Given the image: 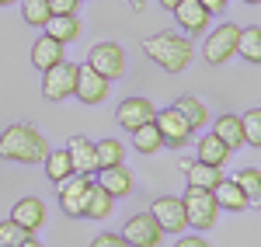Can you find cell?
Here are the masks:
<instances>
[{
  "instance_id": "cell-21",
  "label": "cell",
  "mask_w": 261,
  "mask_h": 247,
  "mask_svg": "<svg viewBox=\"0 0 261 247\" xmlns=\"http://www.w3.org/2000/svg\"><path fill=\"white\" fill-rule=\"evenodd\" d=\"M213 136H220V140L230 146V150L247 146V140H244V125H241V115H220V119H216V125H213Z\"/></svg>"
},
{
  "instance_id": "cell-34",
  "label": "cell",
  "mask_w": 261,
  "mask_h": 247,
  "mask_svg": "<svg viewBox=\"0 0 261 247\" xmlns=\"http://www.w3.org/2000/svg\"><path fill=\"white\" fill-rule=\"evenodd\" d=\"M53 14H77V0H45Z\"/></svg>"
},
{
  "instance_id": "cell-1",
  "label": "cell",
  "mask_w": 261,
  "mask_h": 247,
  "mask_svg": "<svg viewBox=\"0 0 261 247\" xmlns=\"http://www.w3.org/2000/svg\"><path fill=\"white\" fill-rule=\"evenodd\" d=\"M45 153H49V143L35 125L14 122L0 132V157L11 164H42Z\"/></svg>"
},
{
  "instance_id": "cell-41",
  "label": "cell",
  "mask_w": 261,
  "mask_h": 247,
  "mask_svg": "<svg viewBox=\"0 0 261 247\" xmlns=\"http://www.w3.org/2000/svg\"><path fill=\"white\" fill-rule=\"evenodd\" d=\"M244 4H261V0H244Z\"/></svg>"
},
{
  "instance_id": "cell-20",
  "label": "cell",
  "mask_w": 261,
  "mask_h": 247,
  "mask_svg": "<svg viewBox=\"0 0 261 247\" xmlns=\"http://www.w3.org/2000/svg\"><path fill=\"white\" fill-rule=\"evenodd\" d=\"M230 153H233V150L223 143L220 136L209 132V136H202V140H199V157H195V160H202V164H209V167H223Z\"/></svg>"
},
{
  "instance_id": "cell-8",
  "label": "cell",
  "mask_w": 261,
  "mask_h": 247,
  "mask_svg": "<svg viewBox=\"0 0 261 247\" xmlns=\"http://www.w3.org/2000/svg\"><path fill=\"white\" fill-rule=\"evenodd\" d=\"M91 185H94V178H87V174H70L66 181H60V206L66 216H73V219L84 216Z\"/></svg>"
},
{
  "instance_id": "cell-30",
  "label": "cell",
  "mask_w": 261,
  "mask_h": 247,
  "mask_svg": "<svg viewBox=\"0 0 261 247\" xmlns=\"http://www.w3.org/2000/svg\"><path fill=\"white\" fill-rule=\"evenodd\" d=\"M21 18L32 28H45V21L53 18V11H49L45 0H21Z\"/></svg>"
},
{
  "instance_id": "cell-24",
  "label": "cell",
  "mask_w": 261,
  "mask_h": 247,
  "mask_svg": "<svg viewBox=\"0 0 261 247\" xmlns=\"http://www.w3.org/2000/svg\"><path fill=\"white\" fill-rule=\"evenodd\" d=\"M237 56H244L247 63H261V28L247 24L237 35Z\"/></svg>"
},
{
  "instance_id": "cell-3",
  "label": "cell",
  "mask_w": 261,
  "mask_h": 247,
  "mask_svg": "<svg viewBox=\"0 0 261 247\" xmlns=\"http://www.w3.org/2000/svg\"><path fill=\"white\" fill-rule=\"evenodd\" d=\"M181 202H185L188 227H195V230H213V227H216V219H220V206H216V195H213L209 188L188 185V188H185V195H181Z\"/></svg>"
},
{
  "instance_id": "cell-38",
  "label": "cell",
  "mask_w": 261,
  "mask_h": 247,
  "mask_svg": "<svg viewBox=\"0 0 261 247\" xmlns=\"http://www.w3.org/2000/svg\"><path fill=\"white\" fill-rule=\"evenodd\" d=\"M157 4H161L164 11H171V7H174V4H181V0H157Z\"/></svg>"
},
{
  "instance_id": "cell-10",
  "label": "cell",
  "mask_w": 261,
  "mask_h": 247,
  "mask_svg": "<svg viewBox=\"0 0 261 247\" xmlns=\"http://www.w3.org/2000/svg\"><path fill=\"white\" fill-rule=\"evenodd\" d=\"M150 216L157 219V227H161L164 233H181V230L188 227L185 202H181L178 195H164V199H153V206H150Z\"/></svg>"
},
{
  "instance_id": "cell-12",
  "label": "cell",
  "mask_w": 261,
  "mask_h": 247,
  "mask_svg": "<svg viewBox=\"0 0 261 247\" xmlns=\"http://www.w3.org/2000/svg\"><path fill=\"white\" fill-rule=\"evenodd\" d=\"M66 153H70V167H73V174H87V178L98 174V150H94V143H91L87 136H70Z\"/></svg>"
},
{
  "instance_id": "cell-42",
  "label": "cell",
  "mask_w": 261,
  "mask_h": 247,
  "mask_svg": "<svg viewBox=\"0 0 261 247\" xmlns=\"http://www.w3.org/2000/svg\"><path fill=\"white\" fill-rule=\"evenodd\" d=\"M77 4H84V0H77Z\"/></svg>"
},
{
  "instance_id": "cell-13",
  "label": "cell",
  "mask_w": 261,
  "mask_h": 247,
  "mask_svg": "<svg viewBox=\"0 0 261 247\" xmlns=\"http://www.w3.org/2000/svg\"><path fill=\"white\" fill-rule=\"evenodd\" d=\"M153 115H157V108H153L150 98H125V101L115 108V119H119V125L125 132H133V129L143 125V122H153Z\"/></svg>"
},
{
  "instance_id": "cell-35",
  "label": "cell",
  "mask_w": 261,
  "mask_h": 247,
  "mask_svg": "<svg viewBox=\"0 0 261 247\" xmlns=\"http://www.w3.org/2000/svg\"><path fill=\"white\" fill-rule=\"evenodd\" d=\"M199 4L209 11V14H220V11H226V7H230V0H199Z\"/></svg>"
},
{
  "instance_id": "cell-36",
  "label": "cell",
  "mask_w": 261,
  "mask_h": 247,
  "mask_svg": "<svg viewBox=\"0 0 261 247\" xmlns=\"http://www.w3.org/2000/svg\"><path fill=\"white\" fill-rule=\"evenodd\" d=\"M174 247H209V244H205L202 237H181V240H178Z\"/></svg>"
},
{
  "instance_id": "cell-26",
  "label": "cell",
  "mask_w": 261,
  "mask_h": 247,
  "mask_svg": "<svg viewBox=\"0 0 261 247\" xmlns=\"http://www.w3.org/2000/svg\"><path fill=\"white\" fill-rule=\"evenodd\" d=\"M108 212H112V195L94 181V185H91V195H87L84 216H87V219H108Z\"/></svg>"
},
{
  "instance_id": "cell-18",
  "label": "cell",
  "mask_w": 261,
  "mask_h": 247,
  "mask_svg": "<svg viewBox=\"0 0 261 247\" xmlns=\"http://www.w3.org/2000/svg\"><path fill=\"white\" fill-rule=\"evenodd\" d=\"M181 171H185L188 185L209 188V191L220 185V178H223V167H209V164H202V160H181Z\"/></svg>"
},
{
  "instance_id": "cell-33",
  "label": "cell",
  "mask_w": 261,
  "mask_h": 247,
  "mask_svg": "<svg viewBox=\"0 0 261 247\" xmlns=\"http://www.w3.org/2000/svg\"><path fill=\"white\" fill-rule=\"evenodd\" d=\"M91 247H129V244H125L122 233H101V237L91 240Z\"/></svg>"
},
{
  "instance_id": "cell-4",
  "label": "cell",
  "mask_w": 261,
  "mask_h": 247,
  "mask_svg": "<svg viewBox=\"0 0 261 247\" xmlns=\"http://www.w3.org/2000/svg\"><path fill=\"white\" fill-rule=\"evenodd\" d=\"M73 84H77V63H53L49 70H42V98L66 101V98H73Z\"/></svg>"
},
{
  "instance_id": "cell-40",
  "label": "cell",
  "mask_w": 261,
  "mask_h": 247,
  "mask_svg": "<svg viewBox=\"0 0 261 247\" xmlns=\"http://www.w3.org/2000/svg\"><path fill=\"white\" fill-rule=\"evenodd\" d=\"M7 4H18V0H0V7H7Z\"/></svg>"
},
{
  "instance_id": "cell-16",
  "label": "cell",
  "mask_w": 261,
  "mask_h": 247,
  "mask_svg": "<svg viewBox=\"0 0 261 247\" xmlns=\"http://www.w3.org/2000/svg\"><path fill=\"white\" fill-rule=\"evenodd\" d=\"M94 181H98L112 199H122V195H129V191H133V171H125V164L101 167L98 174H94Z\"/></svg>"
},
{
  "instance_id": "cell-31",
  "label": "cell",
  "mask_w": 261,
  "mask_h": 247,
  "mask_svg": "<svg viewBox=\"0 0 261 247\" xmlns=\"http://www.w3.org/2000/svg\"><path fill=\"white\" fill-rule=\"evenodd\" d=\"M241 125H244L247 146H261V108H251V112L241 119Z\"/></svg>"
},
{
  "instance_id": "cell-39",
  "label": "cell",
  "mask_w": 261,
  "mask_h": 247,
  "mask_svg": "<svg viewBox=\"0 0 261 247\" xmlns=\"http://www.w3.org/2000/svg\"><path fill=\"white\" fill-rule=\"evenodd\" d=\"M129 7H136V11H143V7H146V0H129Z\"/></svg>"
},
{
  "instance_id": "cell-19",
  "label": "cell",
  "mask_w": 261,
  "mask_h": 247,
  "mask_svg": "<svg viewBox=\"0 0 261 247\" xmlns=\"http://www.w3.org/2000/svg\"><path fill=\"white\" fill-rule=\"evenodd\" d=\"M45 28H49L45 35H49V39H56V42H63V45H66V42H73V39H81V32H84L77 14H53V18L45 21Z\"/></svg>"
},
{
  "instance_id": "cell-6",
  "label": "cell",
  "mask_w": 261,
  "mask_h": 247,
  "mask_svg": "<svg viewBox=\"0 0 261 247\" xmlns=\"http://www.w3.org/2000/svg\"><path fill=\"white\" fill-rule=\"evenodd\" d=\"M87 66L98 70L101 77H108V80H119L125 73V52H122L119 42H98L87 52Z\"/></svg>"
},
{
  "instance_id": "cell-28",
  "label": "cell",
  "mask_w": 261,
  "mask_h": 247,
  "mask_svg": "<svg viewBox=\"0 0 261 247\" xmlns=\"http://www.w3.org/2000/svg\"><path fill=\"white\" fill-rule=\"evenodd\" d=\"M94 150H98V171H101V167H115V164L125 160V146H122L115 136H108V140L94 143Z\"/></svg>"
},
{
  "instance_id": "cell-27",
  "label": "cell",
  "mask_w": 261,
  "mask_h": 247,
  "mask_svg": "<svg viewBox=\"0 0 261 247\" xmlns=\"http://www.w3.org/2000/svg\"><path fill=\"white\" fill-rule=\"evenodd\" d=\"M174 108H178L181 115L188 119V125H192V129H202V125H205V119H209L205 104H202L199 98H192V94H181L178 101H174Z\"/></svg>"
},
{
  "instance_id": "cell-23",
  "label": "cell",
  "mask_w": 261,
  "mask_h": 247,
  "mask_svg": "<svg viewBox=\"0 0 261 247\" xmlns=\"http://www.w3.org/2000/svg\"><path fill=\"white\" fill-rule=\"evenodd\" d=\"M42 164H45V178H49L53 185H60V181H66V178L73 174V167H70V153H66V146H63V150H49V153L42 157Z\"/></svg>"
},
{
  "instance_id": "cell-25",
  "label": "cell",
  "mask_w": 261,
  "mask_h": 247,
  "mask_svg": "<svg viewBox=\"0 0 261 247\" xmlns=\"http://www.w3.org/2000/svg\"><path fill=\"white\" fill-rule=\"evenodd\" d=\"M133 146L140 150V153H157L164 146V136L161 129H157V122H143L133 129Z\"/></svg>"
},
{
  "instance_id": "cell-2",
  "label": "cell",
  "mask_w": 261,
  "mask_h": 247,
  "mask_svg": "<svg viewBox=\"0 0 261 247\" xmlns=\"http://www.w3.org/2000/svg\"><path fill=\"white\" fill-rule=\"evenodd\" d=\"M143 52L161 66L164 73H181L192 63V39H185L178 32H153L143 39Z\"/></svg>"
},
{
  "instance_id": "cell-32",
  "label": "cell",
  "mask_w": 261,
  "mask_h": 247,
  "mask_svg": "<svg viewBox=\"0 0 261 247\" xmlns=\"http://www.w3.org/2000/svg\"><path fill=\"white\" fill-rule=\"evenodd\" d=\"M24 237H32V233H24L14 219H0V247H18Z\"/></svg>"
},
{
  "instance_id": "cell-11",
  "label": "cell",
  "mask_w": 261,
  "mask_h": 247,
  "mask_svg": "<svg viewBox=\"0 0 261 247\" xmlns=\"http://www.w3.org/2000/svg\"><path fill=\"white\" fill-rule=\"evenodd\" d=\"M108 77H101L98 70H91L87 63L77 66V84H73V98H81V104H101L108 98Z\"/></svg>"
},
{
  "instance_id": "cell-9",
  "label": "cell",
  "mask_w": 261,
  "mask_h": 247,
  "mask_svg": "<svg viewBox=\"0 0 261 247\" xmlns=\"http://www.w3.org/2000/svg\"><path fill=\"white\" fill-rule=\"evenodd\" d=\"M153 122H157V129H161V136H164V146H185V143H192V125H188V119L181 115L178 108L171 104V108H164V112H157L153 115Z\"/></svg>"
},
{
  "instance_id": "cell-37",
  "label": "cell",
  "mask_w": 261,
  "mask_h": 247,
  "mask_svg": "<svg viewBox=\"0 0 261 247\" xmlns=\"http://www.w3.org/2000/svg\"><path fill=\"white\" fill-rule=\"evenodd\" d=\"M18 247H42V244H39V240H32V237H24V240H21Z\"/></svg>"
},
{
  "instance_id": "cell-15",
  "label": "cell",
  "mask_w": 261,
  "mask_h": 247,
  "mask_svg": "<svg viewBox=\"0 0 261 247\" xmlns=\"http://www.w3.org/2000/svg\"><path fill=\"white\" fill-rule=\"evenodd\" d=\"M11 219H14V223H18L24 233H35V230L45 227V206H42L39 199L24 195V199H18V202H14V209H11Z\"/></svg>"
},
{
  "instance_id": "cell-5",
  "label": "cell",
  "mask_w": 261,
  "mask_h": 247,
  "mask_svg": "<svg viewBox=\"0 0 261 247\" xmlns=\"http://www.w3.org/2000/svg\"><path fill=\"white\" fill-rule=\"evenodd\" d=\"M237 35H241V24H230V21H223L216 32H209V39H205V63H213V66H220V63L233 60L237 56Z\"/></svg>"
},
{
  "instance_id": "cell-22",
  "label": "cell",
  "mask_w": 261,
  "mask_h": 247,
  "mask_svg": "<svg viewBox=\"0 0 261 247\" xmlns=\"http://www.w3.org/2000/svg\"><path fill=\"white\" fill-rule=\"evenodd\" d=\"M63 49H66V45H63V42L49 39V35H42V39L35 42V45H32V63H35V66H39V70H49V66H53V63L66 60V56H63Z\"/></svg>"
},
{
  "instance_id": "cell-29",
  "label": "cell",
  "mask_w": 261,
  "mask_h": 247,
  "mask_svg": "<svg viewBox=\"0 0 261 247\" xmlns=\"http://www.w3.org/2000/svg\"><path fill=\"white\" fill-rule=\"evenodd\" d=\"M233 181L244 188L247 202H251V206H258V202H261V167H244Z\"/></svg>"
},
{
  "instance_id": "cell-17",
  "label": "cell",
  "mask_w": 261,
  "mask_h": 247,
  "mask_svg": "<svg viewBox=\"0 0 261 247\" xmlns=\"http://www.w3.org/2000/svg\"><path fill=\"white\" fill-rule=\"evenodd\" d=\"M213 195H216V206L226 209V212H244V209L251 206L247 195H244V188L237 181H230V178H220V185L213 188Z\"/></svg>"
},
{
  "instance_id": "cell-7",
  "label": "cell",
  "mask_w": 261,
  "mask_h": 247,
  "mask_svg": "<svg viewBox=\"0 0 261 247\" xmlns=\"http://www.w3.org/2000/svg\"><path fill=\"white\" fill-rule=\"evenodd\" d=\"M122 237H125V244H129V247H161L164 230L157 227V219H153L150 212H136V216L125 219Z\"/></svg>"
},
{
  "instance_id": "cell-14",
  "label": "cell",
  "mask_w": 261,
  "mask_h": 247,
  "mask_svg": "<svg viewBox=\"0 0 261 247\" xmlns=\"http://www.w3.org/2000/svg\"><path fill=\"white\" fill-rule=\"evenodd\" d=\"M171 14H174V21H178L181 32H192V35L205 32V28H209V21H213V14L202 7L199 0H181V4L171 7Z\"/></svg>"
}]
</instances>
